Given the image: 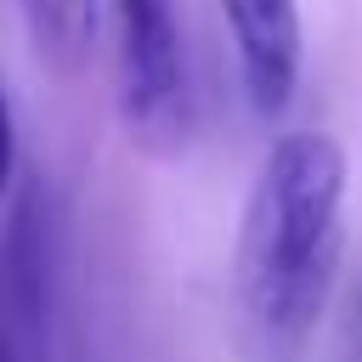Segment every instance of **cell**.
<instances>
[{
    "instance_id": "obj_1",
    "label": "cell",
    "mask_w": 362,
    "mask_h": 362,
    "mask_svg": "<svg viewBox=\"0 0 362 362\" xmlns=\"http://www.w3.org/2000/svg\"><path fill=\"white\" fill-rule=\"evenodd\" d=\"M345 147L328 130H283L238 221V311L266 362H294L339 283L345 260Z\"/></svg>"
},
{
    "instance_id": "obj_2",
    "label": "cell",
    "mask_w": 362,
    "mask_h": 362,
    "mask_svg": "<svg viewBox=\"0 0 362 362\" xmlns=\"http://www.w3.org/2000/svg\"><path fill=\"white\" fill-rule=\"evenodd\" d=\"M119 23V119L136 147L170 158L187 147V57L175 0H113Z\"/></svg>"
},
{
    "instance_id": "obj_3",
    "label": "cell",
    "mask_w": 362,
    "mask_h": 362,
    "mask_svg": "<svg viewBox=\"0 0 362 362\" xmlns=\"http://www.w3.org/2000/svg\"><path fill=\"white\" fill-rule=\"evenodd\" d=\"M51 215L17 192L0 226V362H51Z\"/></svg>"
},
{
    "instance_id": "obj_4",
    "label": "cell",
    "mask_w": 362,
    "mask_h": 362,
    "mask_svg": "<svg viewBox=\"0 0 362 362\" xmlns=\"http://www.w3.org/2000/svg\"><path fill=\"white\" fill-rule=\"evenodd\" d=\"M232 34L243 96L260 119H277L300 90L305 34H300V0H215Z\"/></svg>"
},
{
    "instance_id": "obj_5",
    "label": "cell",
    "mask_w": 362,
    "mask_h": 362,
    "mask_svg": "<svg viewBox=\"0 0 362 362\" xmlns=\"http://www.w3.org/2000/svg\"><path fill=\"white\" fill-rule=\"evenodd\" d=\"M23 6H28L34 51L57 74H79L102 34V0H23Z\"/></svg>"
},
{
    "instance_id": "obj_6",
    "label": "cell",
    "mask_w": 362,
    "mask_h": 362,
    "mask_svg": "<svg viewBox=\"0 0 362 362\" xmlns=\"http://www.w3.org/2000/svg\"><path fill=\"white\" fill-rule=\"evenodd\" d=\"M11 181H17V119H11L6 85H0V198L11 192Z\"/></svg>"
}]
</instances>
